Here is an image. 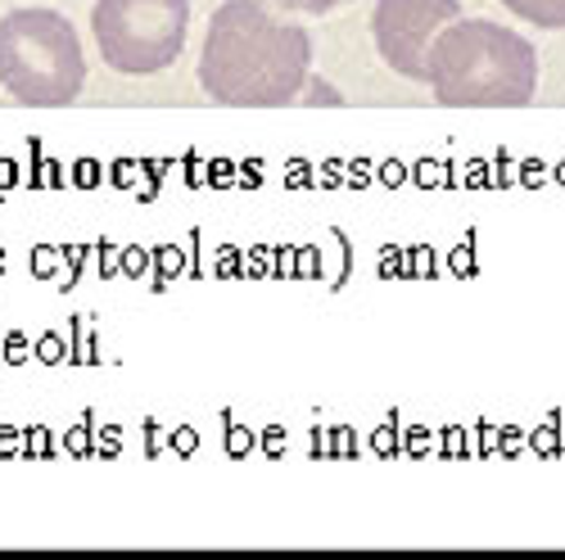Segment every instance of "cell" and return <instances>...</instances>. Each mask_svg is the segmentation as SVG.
I'll return each instance as SVG.
<instances>
[{"mask_svg": "<svg viewBox=\"0 0 565 560\" xmlns=\"http://www.w3.org/2000/svg\"><path fill=\"white\" fill-rule=\"evenodd\" d=\"M312 41L263 0H226L209 19L200 51V86L226 109H280L312 82Z\"/></svg>", "mask_w": 565, "mask_h": 560, "instance_id": "6da1fadb", "label": "cell"}, {"mask_svg": "<svg viewBox=\"0 0 565 560\" xmlns=\"http://www.w3.org/2000/svg\"><path fill=\"white\" fill-rule=\"evenodd\" d=\"M426 86L444 109H525L539 96V51L493 19H452L426 55Z\"/></svg>", "mask_w": 565, "mask_h": 560, "instance_id": "7a4b0ae2", "label": "cell"}, {"mask_svg": "<svg viewBox=\"0 0 565 560\" xmlns=\"http://www.w3.org/2000/svg\"><path fill=\"white\" fill-rule=\"evenodd\" d=\"M0 86L28 109H64L86 86V51L60 10H10L0 19Z\"/></svg>", "mask_w": 565, "mask_h": 560, "instance_id": "3957f363", "label": "cell"}, {"mask_svg": "<svg viewBox=\"0 0 565 560\" xmlns=\"http://www.w3.org/2000/svg\"><path fill=\"white\" fill-rule=\"evenodd\" d=\"M90 32L114 73L150 77L181 60L191 32V0H96Z\"/></svg>", "mask_w": 565, "mask_h": 560, "instance_id": "277c9868", "label": "cell"}, {"mask_svg": "<svg viewBox=\"0 0 565 560\" xmlns=\"http://www.w3.org/2000/svg\"><path fill=\"white\" fill-rule=\"evenodd\" d=\"M452 19H461V0H375L371 10L375 55L398 77L426 82V55Z\"/></svg>", "mask_w": 565, "mask_h": 560, "instance_id": "5b68a950", "label": "cell"}, {"mask_svg": "<svg viewBox=\"0 0 565 560\" xmlns=\"http://www.w3.org/2000/svg\"><path fill=\"white\" fill-rule=\"evenodd\" d=\"M502 10H511L515 19H525L534 28H547V32L565 28V0H502Z\"/></svg>", "mask_w": 565, "mask_h": 560, "instance_id": "8992f818", "label": "cell"}, {"mask_svg": "<svg viewBox=\"0 0 565 560\" xmlns=\"http://www.w3.org/2000/svg\"><path fill=\"white\" fill-rule=\"evenodd\" d=\"M276 10H295V14H331L340 6H349V0H271Z\"/></svg>", "mask_w": 565, "mask_h": 560, "instance_id": "52a82bcc", "label": "cell"}]
</instances>
